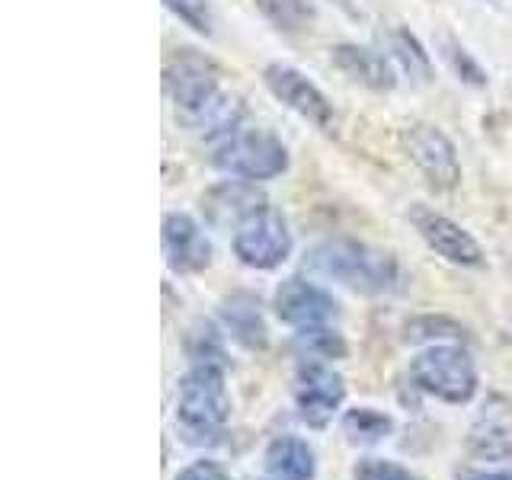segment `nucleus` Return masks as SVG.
<instances>
[{
	"instance_id": "obj_1",
	"label": "nucleus",
	"mask_w": 512,
	"mask_h": 480,
	"mask_svg": "<svg viewBox=\"0 0 512 480\" xmlns=\"http://www.w3.org/2000/svg\"><path fill=\"white\" fill-rule=\"evenodd\" d=\"M304 266L359 295H388L400 282V266L394 253L368 247L362 240L349 237L320 240V244L304 253Z\"/></svg>"
},
{
	"instance_id": "obj_2",
	"label": "nucleus",
	"mask_w": 512,
	"mask_h": 480,
	"mask_svg": "<svg viewBox=\"0 0 512 480\" xmlns=\"http://www.w3.org/2000/svg\"><path fill=\"white\" fill-rule=\"evenodd\" d=\"M231 420V394L224 384V368L192 365L176 381V429L192 445L218 442Z\"/></svg>"
},
{
	"instance_id": "obj_3",
	"label": "nucleus",
	"mask_w": 512,
	"mask_h": 480,
	"mask_svg": "<svg viewBox=\"0 0 512 480\" xmlns=\"http://www.w3.org/2000/svg\"><path fill=\"white\" fill-rule=\"evenodd\" d=\"M410 381L416 391L442 400V404H471L477 394V365L461 343H436L410 359Z\"/></svg>"
},
{
	"instance_id": "obj_4",
	"label": "nucleus",
	"mask_w": 512,
	"mask_h": 480,
	"mask_svg": "<svg viewBox=\"0 0 512 480\" xmlns=\"http://www.w3.org/2000/svg\"><path fill=\"white\" fill-rule=\"evenodd\" d=\"M212 167L234 180L266 183L288 170V148L272 132H237L215 144Z\"/></svg>"
},
{
	"instance_id": "obj_5",
	"label": "nucleus",
	"mask_w": 512,
	"mask_h": 480,
	"mask_svg": "<svg viewBox=\"0 0 512 480\" xmlns=\"http://www.w3.org/2000/svg\"><path fill=\"white\" fill-rule=\"evenodd\" d=\"M234 256L250 269H276L292 256V231H288L285 218L276 208H263V212L250 215L231 237Z\"/></svg>"
},
{
	"instance_id": "obj_6",
	"label": "nucleus",
	"mask_w": 512,
	"mask_h": 480,
	"mask_svg": "<svg viewBox=\"0 0 512 480\" xmlns=\"http://www.w3.org/2000/svg\"><path fill=\"white\" fill-rule=\"evenodd\" d=\"M292 394L301 423H308L311 429H327L333 416L343 410L346 381L340 372H333L330 362H301Z\"/></svg>"
},
{
	"instance_id": "obj_7",
	"label": "nucleus",
	"mask_w": 512,
	"mask_h": 480,
	"mask_svg": "<svg viewBox=\"0 0 512 480\" xmlns=\"http://www.w3.org/2000/svg\"><path fill=\"white\" fill-rule=\"evenodd\" d=\"M164 90L176 116H183V112H192L205 100H212L221 90V74L196 48H176L164 64Z\"/></svg>"
},
{
	"instance_id": "obj_8",
	"label": "nucleus",
	"mask_w": 512,
	"mask_h": 480,
	"mask_svg": "<svg viewBox=\"0 0 512 480\" xmlns=\"http://www.w3.org/2000/svg\"><path fill=\"white\" fill-rule=\"evenodd\" d=\"M263 84L285 109H292L295 116L311 122L320 132L333 135V128H336L333 103L324 96V90H320L314 80L304 77L298 68H292V64H266Z\"/></svg>"
},
{
	"instance_id": "obj_9",
	"label": "nucleus",
	"mask_w": 512,
	"mask_h": 480,
	"mask_svg": "<svg viewBox=\"0 0 512 480\" xmlns=\"http://www.w3.org/2000/svg\"><path fill=\"white\" fill-rule=\"evenodd\" d=\"M404 148L410 160L426 176V183L439 192H452L461 183V160L458 148L452 144L442 128L429 125V122H416L404 132Z\"/></svg>"
},
{
	"instance_id": "obj_10",
	"label": "nucleus",
	"mask_w": 512,
	"mask_h": 480,
	"mask_svg": "<svg viewBox=\"0 0 512 480\" xmlns=\"http://www.w3.org/2000/svg\"><path fill=\"white\" fill-rule=\"evenodd\" d=\"M410 224L416 228V234L423 237V244L432 253H439L445 263L464 266V269L484 266V250H480V244L448 215L432 212V208H426V205H413Z\"/></svg>"
},
{
	"instance_id": "obj_11",
	"label": "nucleus",
	"mask_w": 512,
	"mask_h": 480,
	"mask_svg": "<svg viewBox=\"0 0 512 480\" xmlns=\"http://www.w3.org/2000/svg\"><path fill=\"white\" fill-rule=\"evenodd\" d=\"M272 311L288 327H320L330 324V320L340 317V301H336L330 292H324L320 285L292 276L279 282L276 295H272Z\"/></svg>"
},
{
	"instance_id": "obj_12",
	"label": "nucleus",
	"mask_w": 512,
	"mask_h": 480,
	"mask_svg": "<svg viewBox=\"0 0 512 480\" xmlns=\"http://www.w3.org/2000/svg\"><path fill=\"white\" fill-rule=\"evenodd\" d=\"M167 266L176 276H196L212 266V244L202 231V224L186 212H167L160 224Z\"/></svg>"
},
{
	"instance_id": "obj_13",
	"label": "nucleus",
	"mask_w": 512,
	"mask_h": 480,
	"mask_svg": "<svg viewBox=\"0 0 512 480\" xmlns=\"http://www.w3.org/2000/svg\"><path fill=\"white\" fill-rule=\"evenodd\" d=\"M464 445L480 461L512 458V400L503 394H487L468 426Z\"/></svg>"
},
{
	"instance_id": "obj_14",
	"label": "nucleus",
	"mask_w": 512,
	"mask_h": 480,
	"mask_svg": "<svg viewBox=\"0 0 512 480\" xmlns=\"http://www.w3.org/2000/svg\"><path fill=\"white\" fill-rule=\"evenodd\" d=\"M266 196L250 180H224L202 196V215L218 231H237L250 215L263 212Z\"/></svg>"
},
{
	"instance_id": "obj_15",
	"label": "nucleus",
	"mask_w": 512,
	"mask_h": 480,
	"mask_svg": "<svg viewBox=\"0 0 512 480\" xmlns=\"http://www.w3.org/2000/svg\"><path fill=\"white\" fill-rule=\"evenodd\" d=\"M247 119V103L244 96L237 93H228V90H218L212 100H205L199 109L192 112H183V116H176L189 135L196 138H205V141H224L240 132V122Z\"/></svg>"
},
{
	"instance_id": "obj_16",
	"label": "nucleus",
	"mask_w": 512,
	"mask_h": 480,
	"mask_svg": "<svg viewBox=\"0 0 512 480\" xmlns=\"http://www.w3.org/2000/svg\"><path fill=\"white\" fill-rule=\"evenodd\" d=\"M330 61L333 68L346 74L349 80H356L359 87L375 90V93H388L397 87V68L388 55L375 52V48L365 45H352V42H340L330 48Z\"/></svg>"
},
{
	"instance_id": "obj_17",
	"label": "nucleus",
	"mask_w": 512,
	"mask_h": 480,
	"mask_svg": "<svg viewBox=\"0 0 512 480\" xmlns=\"http://www.w3.org/2000/svg\"><path fill=\"white\" fill-rule=\"evenodd\" d=\"M218 320L234 343L250 352H263L269 346V327L263 317V304L250 292H234L218 304Z\"/></svg>"
},
{
	"instance_id": "obj_18",
	"label": "nucleus",
	"mask_w": 512,
	"mask_h": 480,
	"mask_svg": "<svg viewBox=\"0 0 512 480\" xmlns=\"http://www.w3.org/2000/svg\"><path fill=\"white\" fill-rule=\"evenodd\" d=\"M263 471L266 480H314V448L301 436H292V432L276 436L263 452Z\"/></svg>"
},
{
	"instance_id": "obj_19",
	"label": "nucleus",
	"mask_w": 512,
	"mask_h": 480,
	"mask_svg": "<svg viewBox=\"0 0 512 480\" xmlns=\"http://www.w3.org/2000/svg\"><path fill=\"white\" fill-rule=\"evenodd\" d=\"M384 45H388V58L394 61V68L410 77L413 84H432V58L426 52V45L413 36L407 26H391L384 32Z\"/></svg>"
},
{
	"instance_id": "obj_20",
	"label": "nucleus",
	"mask_w": 512,
	"mask_h": 480,
	"mask_svg": "<svg viewBox=\"0 0 512 480\" xmlns=\"http://www.w3.org/2000/svg\"><path fill=\"white\" fill-rule=\"evenodd\" d=\"M292 352L301 362H336L346 359L349 346L343 340V333L320 324V327H301L292 340Z\"/></svg>"
},
{
	"instance_id": "obj_21",
	"label": "nucleus",
	"mask_w": 512,
	"mask_h": 480,
	"mask_svg": "<svg viewBox=\"0 0 512 480\" xmlns=\"http://www.w3.org/2000/svg\"><path fill=\"white\" fill-rule=\"evenodd\" d=\"M183 349L192 365H215L228 368V349H224V333L212 320H196L183 333Z\"/></svg>"
},
{
	"instance_id": "obj_22",
	"label": "nucleus",
	"mask_w": 512,
	"mask_h": 480,
	"mask_svg": "<svg viewBox=\"0 0 512 480\" xmlns=\"http://www.w3.org/2000/svg\"><path fill=\"white\" fill-rule=\"evenodd\" d=\"M340 429L352 445H375L394 432V416L378 407H352L343 413Z\"/></svg>"
},
{
	"instance_id": "obj_23",
	"label": "nucleus",
	"mask_w": 512,
	"mask_h": 480,
	"mask_svg": "<svg viewBox=\"0 0 512 480\" xmlns=\"http://www.w3.org/2000/svg\"><path fill=\"white\" fill-rule=\"evenodd\" d=\"M404 340L407 343H468V327L458 324L455 317H445V314H423V317H413L407 320L404 327Z\"/></svg>"
},
{
	"instance_id": "obj_24",
	"label": "nucleus",
	"mask_w": 512,
	"mask_h": 480,
	"mask_svg": "<svg viewBox=\"0 0 512 480\" xmlns=\"http://www.w3.org/2000/svg\"><path fill=\"white\" fill-rule=\"evenodd\" d=\"M253 4L263 13V20L279 32H301L314 23L311 0H253Z\"/></svg>"
},
{
	"instance_id": "obj_25",
	"label": "nucleus",
	"mask_w": 512,
	"mask_h": 480,
	"mask_svg": "<svg viewBox=\"0 0 512 480\" xmlns=\"http://www.w3.org/2000/svg\"><path fill=\"white\" fill-rule=\"evenodd\" d=\"M442 58L448 61V68H452V74L461 80V84H468L474 90L487 87V71L480 68L477 58L464 45H458L455 39H442Z\"/></svg>"
},
{
	"instance_id": "obj_26",
	"label": "nucleus",
	"mask_w": 512,
	"mask_h": 480,
	"mask_svg": "<svg viewBox=\"0 0 512 480\" xmlns=\"http://www.w3.org/2000/svg\"><path fill=\"white\" fill-rule=\"evenodd\" d=\"M164 7L180 23H186L192 32H199V36H212L215 32V20H212V7H208V0H164Z\"/></svg>"
},
{
	"instance_id": "obj_27",
	"label": "nucleus",
	"mask_w": 512,
	"mask_h": 480,
	"mask_svg": "<svg viewBox=\"0 0 512 480\" xmlns=\"http://www.w3.org/2000/svg\"><path fill=\"white\" fill-rule=\"evenodd\" d=\"M352 480H423V477L391 458H359L352 464Z\"/></svg>"
},
{
	"instance_id": "obj_28",
	"label": "nucleus",
	"mask_w": 512,
	"mask_h": 480,
	"mask_svg": "<svg viewBox=\"0 0 512 480\" xmlns=\"http://www.w3.org/2000/svg\"><path fill=\"white\" fill-rule=\"evenodd\" d=\"M173 480H231V474L224 471V464H218L212 458H199V461L186 464Z\"/></svg>"
},
{
	"instance_id": "obj_29",
	"label": "nucleus",
	"mask_w": 512,
	"mask_h": 480,
	"mask_svg": "<svg viewBox=\"0 0 512 480\" xmlns=\"http://www.w3.org/2000/svg\"><path fill=\"white\" fill-rule=\"evenodd\" d=\"M458 480H512V471L509 468H496V471H484V468H477V471H461Z\"/></svg>"
}]
</instances>
